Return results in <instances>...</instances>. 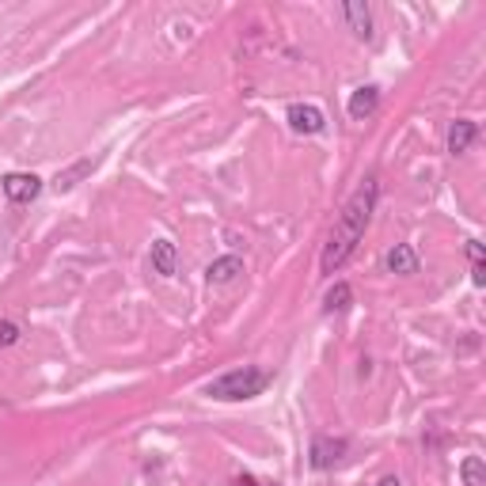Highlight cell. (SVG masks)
<instances>
[{
  "label": "cell",
  "mask_w": 486,
  "mask_h": 486,
  "mask_svg": "<svg viewBox=\"0 0 486 486\" xmlns=\"http://www.w3.org/2000/svg\"><path fill=\"white\" fill-rule=\"evenodd\" d=\"M20 343V323H12V319H0V350H8Z\"/></svg>",
  "instance_id": "cell-15"
},
{
  "label": "cell",
  "mask_w": 486,
  "mask_h": 486,
  "mask_svg": "<svg viewBox=\"0 0 486 486\" xmlns=\"http://www.w3.org/2000/svg\"><path fill=\"white\" fill-rule=\"evenodd\" d=\"M270 387V372L258 369V365H243V369H232L224 377L209 380L205 384V395L209 399H221V403H243V399H255L263 395Z\"/></svg>",
  "instance_id": "cell-2"
},
{
  "label": "cell",
  "mask_w": 486,
  "mask_h": 486,
  "mask_svg": "<svg viewBox=\"0 0 486 486\" xmlns=\"http://www.w3.org/2000/svg\"><path fill=\"white\" fill-rule=\"evenodd\" d=\"M377 198H380V183L377 179H365L358 190L350 194V202L343 205V213H338L334 229L327 236V247H323V255H319V273L323 278H334V273L353 258V251H358V243H361L369 221H372Z\"/></svg>",
  "instance_id": "cell-1"
},
{
  "label": "cell",
  "mask_w": 486,
  "mask_h": 486,
  "mask_svg": "<svg viewBox=\"0 0 486 486\" xmlns=\"http://www.w3.org/2000/svg\"><path fill=\"white\" fill-rule=\"evenodd\" d=\"M232 486H266V482H258L255 475H236V479H232Z\"/></svg>",
  "instance_id": "cell-17"
},
{
  "label": "cell",
  "mask_w": 486,
  "mask_h": 486,
  "mask_svg": "<svg viewBox=\"0 0 486 486\" xmlns=\"http://www.w3.org/2000/svg\"><path fill=\"white\" fill-rule=\"evenodd\" d=\"M95 164H91V160H80V164H73L69 171H57V179H54V190L57 194H65V190H73L76 187V179H80V175H88Z\"/></svg>",
  "instance_id": "cell-13"
},
{
  "label": "cell",
  "mask_w": 486,
  "mask_h": 486,
  "mask_svg": "<svg viewBox=\"0 0 486 486\" xmlns=\"http://www.w3.org/2000/svg\"><path fill=\"white\" fill-rule=\"evenodd\" d=\"M377 107H380V88H377V84H361L358 91L350 95V103H346V110H350L353 122L372 118V115H377Z\"/></svg>",
  "instance_id": "cell-9"
},
{
  "label": "cell",
  "mask_w": 486,
  "mask_h": 486,
  "mask_svg": "<svg viewBox=\"0 0 486 486\" xmlns=\"http://www.w3.org/2000/svg\"><path fill=\"white\" fill-rule=\"evenodd\" d=\"M149 263H152V273H160V278H175L179 273V247L171 239H156L149 251Z\"/></svg>",
  "instance_id": "cell-7"
},
{
  "label": "cell",
  "mask_w": 486,
  "mask_h": 486,
  "mask_svg": "<svg viewBox=\"0 0 486 486\" xmlns=\"http://www.w3.org/2000/svg\"><path fill=\"white\" fill-rule=\"evenodd\" d=\"M239 273H243V258L239 255H221L205 266V282L209 285H232Z\"/></svg>",
  "instance_id": "cell-10"
},
{
  "label": "cell",
  "mask_w": 486,
  "mask_h": 486,
  "mask_svg": "<svg viewBox=\"0 0 486 486\" xmlns=\"http://www.w3.org/2000/svg\"><path fill=\"white\" fill-rule=\"evenodd\" d=\"M338 15H343L346 27H350L358 39H365V42L372 39V8L365 4V0H350V4L338 8Z\"/></svg>",
  "instance_id": "cell-8"
},
{
  "label": "cell",
  "mask_w": 486,
  "mask_h": 486,
  "mask_svg": "<svg viewBox=\"0 0 486 486\" xmlns=\"http://www.w3.org/2000/svg\"><path fill=\"white\" fill-rule=\"evenodd\" d=\"M377 486H403V482H399V475H384Z\"/></svg>",
  "instance_id": "cell-18"
},
{
  "label": "cell",
  "mask_w": 486,
  "mask_h": 486,
  "mask_svg": "<svg viewBox=\"0 0 486 486\" xmlns=\"http://www.w3.org/2000/svg\"><path fill=\"white\" fill-rule=\"evenodd\" d=\"M460 475H464V486H486V467L479 456H467L460 464Z\"/></svg>",
  "instance_id": "cell-14"
},
{
  "label": "cell",
  "mask_w": 486,
  "mask_h": 486,
  "mask_svg": "<svg viewBox=\"0 0 486 486\" xmlns=\"http://www.w3.org/2000/svg\"><path fill=\"white\" fill-rule=\"evenodd\" d=\"M346 452H350V441H346V437L319 433V437H312V452H308V464H312L316 472H331V467L343 460Z\"/></svg>",
  "instance_id": "cell-3"
},
{
  "label": "cell",
  "mask_w": 486,
  "mask_h": 486,
  "mask_svg": "<svg viewBox=\"0 0 486 486\" xmlns=\"http://www.w3.org/2000/svg\"><path fill=\"white\" fill-rule=\"evenodd\" d=\"M350 304H353V289H350V282H334V285L327 289V297H323V312L334 316V312H346Z\"/></svg>",
  "instance_id": "cell-12"
},
{
  "label": "cell",
  "mask_w": 486,
  "mask_h": 486,
  "mask_svg": "<svg viewBox=\"0 0 486 486\" xmlns=\"http://www.w3.org/2000/svg\"><path fill=\"white\" fill-rule=\"evenodd\" d=\"M467 258H472V266H482V243L479 239H467Z\"/></svg>",
  "instance_id": "cell-16"
},
{
  "label": "cell",
  "mask_w": 486,
  "mask_h": 486,
  "mask_svg": "<svg viewBox=\"0 0 486 486\" xmlns=\"http://www.w3.org/2000/svg\"><path fill=\"white\" fill-rule=\"evenodd\" d=\"M266 486H270V482H266Z\"/></svg>",
  "instance_id": "cell-19"
},
{
  "label": "cell",
  "mask_w": 486,
  "mask_h": 486,
  "mask_svg": "<svg viewBox=\"0 0 486 486\" xmlns=\"http://www.w3.org/2000/svg\"><path fill=\"white\" fill-rule=\"evenodd\" d=\"M285 122H289V129H293V134H304V137H316V134H323V129H327V118H323V110L312 107V103H293V107L285 110Z\"/></svg>",
  "instance_id": "cell-5"
},
{
  "label": "cell",
  "mask_w": 486,
  "mask_h": 486,
  "mask_svg": "<svg viewBox=\"0 0 486 486\" xmlns=\"http://www.w3.org/2000/svg\"><path fill=\"white\" fill-rule=\"evenodd\" d=\"M475 141H479V122H472V118H456V122L448 126V152H452V156H464Z\"/></svg>",
  "instance_id": "cell-11"
},
{
  "label": "cell",
  "mask_w": 486,
  "mask_h": 486,
  "mask_svg": "<svg viewBox=\"0 0 486 486\" xmlns=\"http://www.w3.org/2000/svg\"><path fill=\"white\" fill-rule=\"evenodd\" d=\"M0 190H4V198L12 205H30L42 194V179L35 171H8L4 179H0Z\"/></svg>",
  "instance_id": "cell-4"
},
{
  "label": "cell",
  "mask_w": 486,
  "mask_h": 486,
  "mask_svg": "<svg viewBox=\"0 0 486 486\" xmlns=\"http://www.w3.org/2000/svg\"><path fill=\"white\" fill-rule=\"evenodd\" d=\"M418 266H422V258H418L411 243H395V247H387V255H384V270L399 273V278H411V273H418Z\"/></svg>",
  "instance_id": "cell-6"
}]
</instances>
